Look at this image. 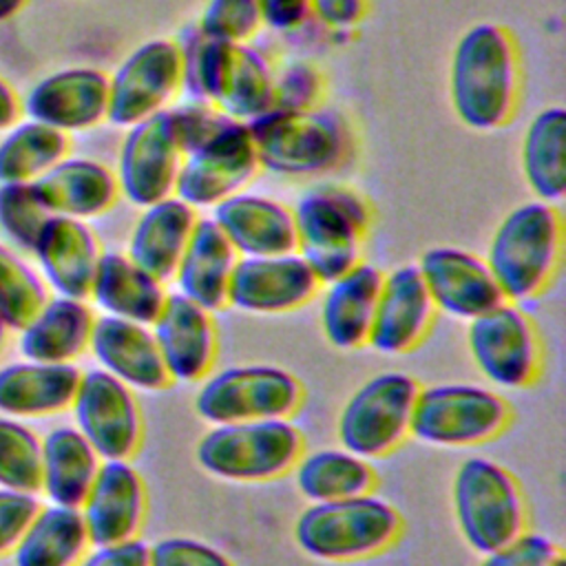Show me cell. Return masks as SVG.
<instances>
[{
  "label": "cell",
  "instance_id": "1",
  "mask_svg": "<svg viewBox=\"0 0 566 566\" xmlns=\"http://www.w3.org/2000/svg\"><path fill=\"white\" fill-rule=\"evenodd\" d=\"M447 93L462 126L478 133L504 128L522 97V53L515 33L491 20L464 29L451 49Z\"/></svg>",
  "mask_w": 566,
  "mask_h": 566
},
{
  "label": "cell",
  "instance_id": "2",
  "mask_svg": "<svg viewBox=\"0 0 566 566\" xmlns=\"http://www.w3.org/2000/svg\"><path fill=\"white\" fill-rule=\"evenodd\" d=\"M181 53V93L250 124L274 106V62L252 42L208 40L195 24L175 38Z\"/></svg>",
  "mask_w": 566,
  "mask_h": 566
},
{
  "label": "cell",
  "instance_id": "3",
  "mask_svg": "<svg viewBox=\"0 0 566 566\" xmlns=\"http://www.w3.org/2000/svg\"><path fill=\"white\" fill-rule=\"evenodd\" d=\"M482 256L504 301L522 305L539 298L562 265V210L535 197L513 206L495 223Z\"/></svg>",
  "mask_w": 566,
  "mask_h": 566
},
{
  "label": "cell",
  "instance_id": "4",
  "mask_svg": "<svg viewBox=\"0 0 566 566\" xmlns=\"http://www.w3.org/2000/svg\"><path fill=\"white\" fill-rule=\"evenodd\" d=\"M259 166L283 179H318L340 170L354 150L349 122L323 104L270 108L248 124Z\"/></svg>",
  "mask_w": 566,
  "mask_h": 566
},
{
  "label": "cell",
  "instance_id": "5",
  "mask_svg": "<svg viewBox=\"0 0 566 566\" xmlns=\"http://www.w3.org/2000/svg\"><path fill=\"white\" fill-rule=\"evenodd\" d=\"M296 252L321 283L363 261L374 208L354 186L323 181L307 188L292 206Z\"/></svg>",
  "mask_w": 566,
  "mask_h": 566
},
{
  "label": "cell",
  "instance_id": "6",
  "mask_svg": "<svg viewBox=\"0 0 566 566\" xmlns=\"http://www.w3.org/2000/svg\"><path fill=\"white\" fill-rule=\"evenodd\" d=\"M400 511L382 495H363L307 504L294 520L298 551L316 562L349 564L389 551L402 535Z\"/></svg>",
  "mask_w": 566,
  "mask_h": 566
},
{
  "label": "cell",
  "instance_id": "7",
  "mask_svg": "<svg viewBox=\"0 0 566 566\" xmlns=\"http://www.w3.org/2000/svg\"><path fill=\"white\" fill-rule=\"evenodd\" d=\"M305 451L292 418L210 424L195 442V462L223 482H272L287 475Z\"/></svg>",
  "mask_w": 566,
  "mask_h": 566
},
{
  "label": "cell",
  "instance_id": "8",
  "mask_svg": "<svg viewBox=\"0 0 566 566\" xmlns=\"http://www.w3.org/2000/svg\"><path fill=\"white\" fill-rule=\"evenodd\" d=\"M451 513L458 535L478 555L528 528V506L517 478L489 455H469L455 467Z\"/></svg>",
  "mask_w": 566,
  "mask_h": 566
},
{
  "label": "cell",
  "instance_id": "9",
  "mask_svg": "<svg viewBox=\"0 0 566 566\" xmlns=\"http://www.w3.org/2000/svg\"><path fill=\"white\" fill-rule=\"evenodd\" d=\"M511 422L502 391L480 382L420 385L409 438L440 449H471L495 440Z\"/></svg>",
  "mask_w": 566,
  "mask_h": 566
},
{
  "label": "cell",
  "instance_id": "10",
  "mask_svg": "<svg viewBox=\"0 0 566 566\" xmlns=\"http://www.w3.org/2000/svg\"><path fill=\"white\" fill-rule=\"evenodd\" d=\"M303 405V385L285 367L241 363L212 369L197 382L192 409L206 424L292 418Z\"/></svg>",
  "mask_w": 566,
  "mask_h": 566
},
{
  "label": "cell",
  "instance_id": "11",
  "mask_svg": "<svg viewBox=\"0 0 566 566\" xmlns=\"http://www.w3.org/2000/svg\"><path fill=\"white\" fill-rule=\"evenodd\" d=\"M420 382L402 369L365 378L336 413V442L365 460L394 453L407 438Z\"/></svg>",
  "mask_w": 566,
  "mask_h": 566
},
{
  "label": "cell",
  "instance_id": "12",
  "mask_svg": "<svg viewBox=\"0 0 566 566\" xmlns=\"http://www.w3.org/2000/svg\"><path fill=\"white\" fill-rule=\"evenodd\" d=\"M464 343L478 374L497 391L528 389L542 374V338L520 303L502 301L471 318Z\"/></svg>",
  "mask_w": 566,
  "mask_h": 566
},
{
  "label": "cell",
  "instance_id": "13",
  "mask_svg": "<svg viewBox=\"0 0 566 566\" xmlns=\"http://www.w3.org/2000/svg\"><path fill=\"white\" fill-rule=\"evenodd\" d=\"M259 172L248 124L228 117L212 135L184 153L175 195L197 212H210L230 195L250 188Z\"/></svg>",
  "mask_w": 566,
  "mask_h": 566
},
{
  "label": "cell",
  "instance_id": "14",
  "mask_svg": "<svg viewBox=\"0 0 566 566\" xmlns=\"http://www.w3.org/2000/svg\"><path fill=\"white\" fill-rule=\"evenodd\" d=\"M181 93V53L175 38H150L108 73V124L128 128L175 104Z\"/></svg>",
  "mask_w": 566,
  "mask_h": 566
},
{
  "label": "cell",
  "instance_id": "15",
  "mask_svg": "<svg viewBox=\"0 0 566 566\" xmlns=\"http://www.w3.org/2000/svg\"><path fill=\"white\" fill-rule=\"evenodd\" d=\"M75 429L102 460H133L144 440V413L128 385L99 367L84 369L71 402Z\"/></svg>",
  "mask_w": 566,
  "mask_h": 566
},
{
  "label": "cell",
  "instance_id": "16",
  "mask_svg": "<svg viewBox=\"0 0 566 566\" xmlns=\"http://www.w3.org/2000/svg\"><path fill=\"white\" fill-rule=\"evenodd\" d=\"M181 159L168 108L128 126L113 168L122 199L144 208L175 195Z\"/></svg>",
  "mask_w": 566,
  "mask_h": 566
},
{
  "label": "cell",
  "instance_id": "17",
  "mask_svg": "<svg viewBox=\"0 0 566 566\" xmlns=\"http://www.w3.org/2000/svg\"><path fill=\"white\" fill-rule=\"evenodd\" d=\"M318 290V276L296 250L239 256L228 287V307L252 316H281L316 301Z\"/></svg>",
  "mask_w": 566,
  "mask_h": 566
},
{
  "label": "cell",
  "instance_id": "18",
  "mask_svg": "<svg viewBox=\"0 0 566 566\" xmlns=\"http://www.w3.org/2000/svg\"><path fill=\"white\" fill-rule=\"evenodd\" d=\"M22 113L64 135L108 122V73L88 66H64L40 77L22 102Z\"/></svg>",
  "mask_w": 566,
  "mask_h": 566
},
{
  "label": "cell",
  "instance_id": "19",
  "mask_svg": "<svg viewBox=\"0 0 566 566\" xmlns=\"http://www.w3.org/2000/svg\"><path fill=\"white\" fill-rule=\"evenodd\" d=\"M416 268L438 314L469 323L502 303V292L484 261L460 245L427 248Z\"/></svg>",
  "mask_w": 566,
  "mask_h": 566
},
{
  "label": "cell",
  "instance_id": "20",
  "mask_svg": "<svg viewBox=\"0 0 566 566\" xmlns=\"http://www.w3.org/2000/svg\"><path fill=\"white\" fill-rule=\"evenodd\" d=\"M436 307L416 263L382 272L367 347L380 356L413 352L431 332Z\"/></svg>",
  "mask_w": 566,
  "mask_h": 566
},
{
  "label": "cell",
  "instance_id": "21",
  "mask_svg": "<svg viewBox=\"0 0 566 566\" xmlns=\"http://www.w3.org/2000/svg\"><path fill=\"white\" fill-rule=\"evenodd\" d=\"M150 332L170 382L197 385L214 369L219 349L214 312L172 290Z\"/></svg>",
  "mask_w": 566,
  "mask_h": 566
},
{
  "label": "cell",
  "instance_id": "22",
  "mask_svg": "<svg viewBox=\"0 0 566 566\" xmlns=\"http://www.w3.org/2000/svg\"><path fill=\"white\" fill-rule=\"evenodd\" d=\"M146 506L148 495L142 471L130 460H102L77 509L91 544H113L139 537Z\"/></svg>",
  "mask_w": 566,
  "mask_h": 566
},
{
  "label": "cell",
  "instance_id": "23",
  "mask_svg": "<svg viewBox=\"0 0 566 566\" xmlns=\"http://www.w3.org/2000/svg\"><path fill=\"white\" fill-rule=\"evenodd\" d=\"M102 252L104 248L88 221L64 214H51L44 221L31 250L46 287L71 298H88Z\"/></svg>",
  "mask_w": 566,
  "mask_h": 566
},
{
  "label": "cell",
  "instance_id": "24",
  "mask_svg": "<svg viewBox=\"0 0 566 566\" xmlns=\"http://www.w3.org/2000/svg\"><path fill=\"white\" fill-rule=\"evenodd\" d=\"M239 256H270L296 250L292 206L281 199L239 190L208 214Z\"/></svg>",
  "mask_w": 566,
  "mask_h": 566
},
{
  "label": "cell",
  "instance_id": "25",
  "mask_svg": "<svg viewBox=\"0 0 566 566\" xmlns=\"http://www.w3.org/2000/svg\"><path fill=\"white\" fill-rule=\"evenodd\" d=\"M88 354L99 369L133 391L155 394L170 385L150 325L99 314L93 323Z\"/></svg>",
  "mask_w": 566,
  "mask_h": 566
},
{
  "label": "cell",
  "instance_id": "26",
  "mask_svg": "<svg viewBox=\"0 0 566 566\" xmlns=\"http://www.w3.org/2000/svg\"><path fill=\"white\" fill-rule=\"evenodd\" d=\"M382 272L376 263L363 259L347 272L321 283L316 294L318 327L334 349L367 347Z\"/></svg>",
  "mask_w": 566,
  "mask_h": 566
},
{
  "label": "cell",
  "instance_id": "27",
  "mask_svg": "<svg viewBox=\"0 0 566 566\" xmlns=\"http://www.w3.org/2000/svg\"><path fill=\"white\" fill-rule=\"evenodd\" d=\"M31 184L51 214L82 221L111 212L122 199L115 170L93 157L66 155Z\"/></svg>",
  "mask_w": 566,
  "mask_h": 566
},
{
  "label": "cell",
  "instance_id": "28",
  "mask_svg": "<svg viewBox=\"0 0 566 566\" xmlns=\"http://www.w3.org/2000/svg\"><path fill=\"white\" fill-rule=\"evenodd\" d=\"M168 292L166 281L137 265L124 250H104L86 301L106 316L150 325Z\"/></svg>",
  "mask_w": 566,
  "mask_h": 566
},
{
  "label": "cell",
  "instance_id": "29",
  "mask_svg": "<svg viewBox=\"0 0 566 566\" xmlns=\"http://www.w3.org/2000/svg\"><path fill=\"white\" fill-rule=\"evenodd\" d=\"M95 316L86 298L53 294L18 329L20 354L40 363H75L88 352Z\"/></svg>",
  "mask_w": 566,
  "mask_h": 566
},
{
  "label": "cell",
  "instance_id": "30",
  "mask_svg": "<svg viewBox=\"0 0 566 566\" xmlns=\"http://www.w3.org/2000/svg\"><path fill=\"white\" fill-rule=\"evenodd\" d=\"M199 212L177 195L139 208L124 252L157 279L170 283L199 221Z\"/></svg>",
  "mask_w": 566,
  "mask_h": 566
},
{
  "label": "cell",
  "instance_id": "31",
  "mask_svg": "<svg viewBox=\"0 0 566 566\" xmlns=\"http://www.w3.org/2000/svg\"><path fill=\"white\" fill-rule=\"evenodd\" d=\"M82 369L75 363L18 360L0 367V413L18 420L71 409Z\"/></svg>",
  "mask_w": 566,
  "mask_h": 566
},
{
  "label": "cell",
  "instance_id": "32",
  "mask_svg": "<svg viewBox=\"0 0 566 566\" xmlns=\"http://www.w3.org/2000/svg\"><path fill=\"white\" fill-rule=\"evenodd\" d=\"M239 254L210 217H199L170 283L197 305L219 312L228 307V287Z\"/></svg>",
  "mask_w": 566,
  "mask_h": 566
},
{
  "label": "cell",
  "instance_id": "33",
  "mask_svg": "<svg viewBox=\"0 0 566 566\" xmlns=\"http://www.w3.org/2000/svg\"><path fill=\"white\" fill-rule=\"evenodd\" d=\"M102 458L73 424H57L40 438V493L49 504L80 506Z\"/></svg>",
  "mask_w": 566,
  "mask_h": 566
},
{
  "label": "cell",
  "instance_id": "34",
  "mask_svg": "<svg viewBox=\"0 0 566 566\" xmlns=\"http://www.w3.org/2000/svg\"><path fill=\"white\" fill-rule=\"evenodd\" d=\"M520 172L535 199L559 203L566 195V111L544 106L520 137Z\"/></svg>",
  "mask_w": 566,
  "mask_h": 566
},
{
  "label": "cell",
  "instance_id": "35",
  "mask_svg": "<svg viewBox=\"0 0 566 566\" xmlns=\"http://www.w3.org/2000/svg\"><path fill=\"white\" fill-rule=\"evenodd\" d=\"M290 473L298 495L310 504L363 495L376 486L371 462L340 444L303 451Z\"/></svg>",
  "mask_w": 566,
  "mask_h": 566
},
{
  "label": "cell",
  "instance_id": "36",
  "mask_svg": "<svg viewBox=\"0 0 566 566\" xmlns=\"http://www.w3.org/2000/svg\"><path fill=\"white\" fill-rule=\"evenodd\" d=\"M91 539L75 506L44 504L11 551L13 566H75Z\"/></svg>",
  "mask_w": 566,
  "mask_h": 566
},
{
  "label": "cell",
  "instance_id": "37",
  "mask_svg": "<svg viewBox=\"0 0 566 566\" xmlns=\"http://www.w3.org/2000/svg\"><path fill=\"white\" fill-rule=\"evenodd\" d=\"M69 135L33 122L22 119L7 128L0 139V184L35 181L51 166L69 155Z\"/></svg>",
  "mask_w": 566,
  "mask_h": 566
},
{
  "label": "cell",
  "instance_id": "38",
  "mask_svg": "<svg viewBox=\"0 0 566 566\" xmlns=\"http://www.w3.org/2000/svg\"><path fill=\"white\" fill-rule=\"evenodd\" d=\"M49 296L40 272L22 252L0 241V316L9 329H20Z\"/></svg>",
  "mask_w": 566,
  "mask_h": 566
},
{
  "label": "cell",
  "instance_id": "39",
  "mask_svg": "<svg viewBox=\"0 0 566 566\" xmlns=\"http://www.w3.org/2000/svg\"><path fill=\"white\" fill-rule=\"evenodd\" d=\"M0 489L40 491V436L18 418L0 413Z\"/></svg>",
  "mask_w": 566,
  "mask_h": 566
},
{
  "label": "cell",
  "instance_id": "40",
  "mask_svg": "<svg viewBox=\"0 0 566 566\" xmlns=\"http://www.w3.org/2000/svg\"><path fill=\"white\" fill-rule=\"evenodd\" d=\"M51 217L31 181L0 184V232L18 252L31 254L33 243Z\"/></svg>",
  "mask_w": 566,
  "mask_h": 566
},
{
  "label": "cell",
  "instance_id": "41",
  "mask_svg": "<svg viewBox=\"0 0 566 566\" xmlns=\"http://www.w3.org/2000/svg\"><path fill=\"white\" fill-rule=\"evenodd\" d=\"M192 24L208 40L228 44L252 42L263 29L259 0H206Z\"/></svg>",
  "mask_w": 566,
  "mask_h": 566
},
{
  "label": "cell",
  "instance_id": "42",
  "mask_svg": "<svg viewBox=\"0 0 566 566\" xmlns=\"http://www.w3.org/2000/svg\"><path fill=\"white\" fill-rule=\"evenodd\" d=\"M325 97L323 71L303 57L274 66V106L272 108H316Z\"/></svg>",
  "mask_w": 566,
  "mask_h": 566
},
{
  "label": "cell",
  "instance_id": "43",
  "mask_svg": "<svg viewBox=\"0 0 566 566\" xmlns=\"http://www.w3.org/2000/svg\"><path fill=\"white\" fill-rule=\"evenodd\" d=\"M148 559L150 566H237L223 548L190 535H168L148 544Z\"/></svg>",
  "mask_w": 566,
  "mask_h": 566
},
{
  "label": "cell",
  "instance_id": "44",
  "mask_svg": "<svg viewBox=\"0 0 566 566\" xmlns=\"http://www.w3.org/2000/svg\"><path fill=\"white\" fill-rule=\"evenodd\" d=\"M562 555V546L537 531L526 528L506 544L482 553L478 566H551Z\"/></svg>",
  "mask_w": 566,
  "mask_h": 566
},
{
  "label": "cell",
  "instance_id": "45",
  "mask_svg": "<svg viewBox=\"0 0 566 566\" xmlns=\"http://www.w3.org/2000/svg\"><path fill=\"white\" fill-rule=\"evenodd\" d=\"M40 506L35 493L0 489V557L11 555Z\"/></svg>",
  "mask_w": 566,
  "mask_h": 566
},
{
  "label": "cell",
  "instance_id": "46",
  "mask_svg": "<svg viewBox=\"0 0 566 566\" xmlns=\"http://www.w3.org/2000/svg\"><path fill=\"white\" fill-rule=\"evenodd\" d=\"M310 2V18L316 20L329 33H352L356 31L367 13L369 0H307Z\"/></svg>",
  "mask_w": 566,
  "mask_h": 566
},
{
  "label": "cell",
  "instance_id": "47",
  "mask_svg": "<svg viewBox=\"0 0 566 566\" xmlns=\"http://www.w3.org/2000/svg\"><path fill=\"white\" fill-rule=\"evenodd\" d=\"M75 566H150L148 542L133 537L113 544H91Z\"/></svg>",
  "mask_w": 566,
  "mask_h": 566
},
{
  "label": "cell",
  "instance_id": "48",
  "mask_svg": "<svg viewBox=\"0 0 566 566\" xmlns=\"http://www.w3.org/2000/svg\"><path fill=\"white\" fill-rule=\"evenodd\" d=\"M261 22L276 33H292L310 20L307 0H259Z\"/></svg>",
  "mask_w": 566,
  "mask_h": 566
},
{
  "label": "cell",
  "instance_id": "49",
  "mask_svg": "<svg viewBox=\"0 0 566 566\" xmlns=\"http://www.w3.org/2000/svg\"><path fill=\"white\" fill-rule=\"evenodd\" d=\"M22 113V102L15 88L0 75V130L11 128Z\"/></svg>",
  "mask_w": 566,
  "mask_h": 566
},
{
  "label": "cell",
  "instance_id": "50",
  "mask_svg": "<svg viewBox=\"0 0 566 566\" xmlns=\"http://www.w3.org/2000/svg\"><path fill=\"white\" fill-rule=\"evenodd\" d=\"M29 0H0V24L15 18L24 7H27Z\"/></svg>",
  "mask_w": 566,
  "mask_h": 566
},
{
  "label": "cell",
  "instance_id": "51",
  "mask_svg": "<svg viewBox=\"0 0 566 566\" xmlns=\"http://www.w3.org/2000/svg\"><path fill=\"white\" fill-rule=\"evenodd\" d=\"M7 338H9V325H7L4 318L0 316V354H2L4 345H7Z\"/></svg>",
  "mask_w": 566,
  "mask_h": 566
},
{
  "label": "cell",
  "instance_id": "52",
  "mask_svg": "<svg viewBox=\"0 0 566 566\" xmlns=\"http://www.w3.org/2000/svg\"><path fill=\"white\" fill-rule=\"evenodd\" d=\"M551 566H566V557H564V553H562V555H559Z\"/></svg>",
  "mask_w": 566,
  "mask_h": 566
}]
</instances>
